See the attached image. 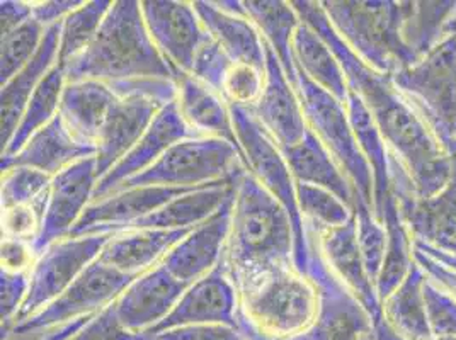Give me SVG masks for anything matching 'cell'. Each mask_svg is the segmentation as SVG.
Listing matches in <instances>:
<instances>
[{
	"label": "cell",
	"instance_id": "cell-40",
	"mask_svg": "<svg viewBox=\"0 0 456 340\" xmlns=\"http://www.w3.org/2000/svg\"><path fill=\"white\" fill-rule=\"evenodd\" d=\"M297 198L305 228L322 231L346 225L354 218V211L341 198L323 188L297 182Z\"/></svg>",
	"mask_w": 456,
	"mask_h": 340
},
{
	"label": "cell",
	"instance_id": "cell-51",
	"mask_svg": "<svg viewBox=\"0 0 456 340\" xmlns=\"http://www.w3.org/2000/svg\"><path fill=\"white\" fill-rule=\"evenodd\" d=\"M414 259L420 265V269L426 272L429 279L439 284L444 291H448L456 302V269L448 265L439 264L433 257L424 254L420 248L414 246Z\"/></svg>",
	"mask_w": 456,
	"mask_h": 340
},
{
	"label": "cell",
	"instance_id": "cell-22",
	"mask_svg": "<svg viewBox=\"0 0 456 340\" xmlns=\"http://www.w3.org/2000/svg\"><path fill=\"white\" fill-rule=\"evenodd\" d=\"M188 286L177 281L162 264L134 278L114 302L119 321L132 332H147L175 308Z\"/></svg>",
	"mask_w": 456,
	"mask_h": 340
},
{
	"label": "cell",
	"instance_id": "cell-33",
	"mask_svg": "<svg viewBox=\"0 0 456 340\" xmlns=\"http://www.w3.org/2000/svg\"><path fill=\"white\" fill-rule=\"evenodd\" d=\"M426 272L416 263L403 283L381 303L385 321L403 340H435L424 298Z\"/></svg>",
	"mask_w": 456,
	"mask_h": 340
},
{
	"label": "cell",
	"instance_id": "cell-7",
	"mask_svg": "<svg viewBox=\"0 0 456 340\" xmlns=\"http://www.w3.org/2000/svg\"><path fill=\"white\" fill-rule=\"evenodd\" d=\"M246 170L244 155L233 143L220 138L192 136L172 145L152 167L125 181L114 192L145 186L203 188L235 182Z\"/></svg>",
	"mask_w": 456,
	"mask_h": 340
},
{
	"label": "cell",
	"instance_id": "cell-3",
	"mask_svg": "<svg viewBox=\"0 0 456 340\" xmlns=\"http://www.w3.org/2000/svg\"><path fill=\"white\" fill-rule=\"evenodd\" d=\"M63 69L67 82L177 80L169 61L155 46L136 0L113 2L93 43Z\"/></svg>",
	"mask_w": 456,
	"mask_h": 340
},
{
	"label": "cell",
	"instance_id": "cell-42",
	"mask_svg": "<svg viewBox=\"0 0 456 340\" xmlns=\"http://www.w3.org/2000/svg\"><path fill=\"white\" fill-rule=\"evenodd\" d=\"M53 177L31 167L2 170V209L33 205L50 190Z\"/></svg>",
	"mask_w": 456,
	"mask_h": 340
},
{
	"label": "cell",
	"instance_id": "cell-32",
	"mask_svg": "<svg viewBox=\"0 0 456 340\" xmlns=\"http://www.w3.org/2000/svg\"><path fill=\"white\" fill-rule=\"evenodd\" d=\"M244 11L276 53L288 80L297 91L298 72L293 58V36L302 20L293 4L280 0H246Z\"/></svg>",
	"mask_w": 456,
	"mask_h": 340
},
{
	"label": "cell",
	"instance_id": "cell-34",
	"mask_svg": "<svg viewBox=\"0 0 456 340\" xmlns=\"http://www.w3.org/2000/svg\"><path fill=\"white\" fill-rule=\"evenodd\" d=\"M346 109L356 134L360 150L373 172V215L381 222L385 203L390 196V149L385 143L377 123L354 93H347Z\"/></svg>",
	"mask_w": 456,
	"mask_h": 340
},
{
	"label": "cell",
	"instance_id": "cell-16",
	"mask_svg": "<svg viewBox=\"0 0 456 340\" xmlns=\"http://www.w3.org/2000/svg\"><path fill=\"white\" fill-rule=\"evenodd\" d=\"M97 181L95 157L84 158L53 177L38 239L33 242L38 257L48 247L70 237L82 213L93 203Z\"/></svg>",
	"mask_w": 456,
	"mask_h": 340
},
{
	"label": "cell",
	"instance_id": "cell-25",
	"mask_svg": "<svg viewBox=\"0 0 456 340\" xmlns=\"http://www.w3.org/2000/svg\"><path fill=\"white\" fill-rule=\"evenodd\" d=\"M192 230L194 228H143L114 233L97 259L130 278H138L160 264L172 248L188 237Z\"/></svg>",
	"mask_w": 456,
	"mask_h": 340
},
{
	"label": "cell",
	"instance_id": "cell-10",
	"mask_svg": "<svg viewBox=\"0 0 456 340\" xmlns=\"http://www.w3.org/2000/svg\"><path fill=\"white\" fill-rule=\"evenodd\" d=\"M110 85L119 97L95 143L97 179L134 149L155 116L177 97V84L172 80H134Z\"/></svg>",
	"mask_w": 456,
	"mask_h": 340
},
{
	"label": "cell",
	"instance_id": "cell-45",
	"mask_svg": "<svg viewBox=\"0 0 456 340\" xmlns=\"http://www.w3.org/2000/svg\"><path fill=\"white\" fill-rule=\"evenodd\" d=\"M46 198L48 194L33 205L2 209V239H16L33 244L41 230Z\"/></svg>",
	"mask_w": 456,
	"mask_h": 340
},
{
	"label": "cell",
	"instance_id": "cell-37",
	"mask_svg": "<svg viewBox=\"0 0 456 340\" xmlns=\"http://www.w3.org/2000/svg\"><path fill=\"white\" fill-rule=\"evenodd\" d=\"M453 33L456 2H409L402 38L416 61Z\"/></svg>",
	"mask_w": 456,
	"mask_h": 340
},
{
	"label": "cell",
	"instance_id": "cell-41",
	"mask_svg": "<svg viewBox=\"0 0 456 340\" xmlns=\"http://www.w3.org/2000/svg\"><path fill=\"white\" fill-rule=\"evenodd\" d=\"M48 28L39 20L31 18L20 24L18 29L2 36V55H0V82L5 85L11 78L38 53L39 46Z\"/></svg>",
	"mask_w": 456,
	"mask_h": 340
},
{
	"label": "cell",
	"instance_id": "cell-2",
	"mask_svg": "<svg viewBox=\"0 0 456 340\" xmlns=\"http://www.w3.org/2000/svg\"><path fill=\"white\" fill-rule=\"evenodd\" d=\"M224 265L237 295L276 271L297 267L291 218L248 170L235 184Z\"/></svg>",
	"mask_w": 456,
	"mask_h": 340
},
{
	"label": "cell",
	"instance_id": "cell-44",
	"mask_svg": "<svg viewBox=\"0 0 456 340\" xmlns=\"http://www.w3.org/2000/svg\"><path fill=\"white\" fill-rule=\"evenodd\" d=\"M266 84V70H259L250 65H232L222 85V97L228 106L252 109Z\"/></svg>",
	"mask_w": 456,
	"mask_h": 340
},
{
	"label": "cell",
	"instance_id": "cell-52",
	"mask_svg": "<svg viewBox=\"0 0 456 340\" xmlns=\"http://www.w3.org/2000/svg\"><path fill=\"white\" fill-rule=\"evenodd\" d=\"M82 0H50V2H33V18L43 26L52 28L65 20L77 7H80Z\"/></svg>",
	"mask_w": 456,
	"mask_h": 340
},
{
	"label": "cell",
	"instance_id": "cell-5",
	"mask_svg": "<svg viewBox=\"0 0 456 340\" xmlns=\"http://www.w3.org/2000/svg\"><path fill=\"white\" fill-rule=\"evenodd\" d=\"M346 45L381 74L394 76L416 63L402 38L409 2H321Z\"/></svg>",
	"mask_w": 456,
	"mask_h": 340
},
{
	"label": "cell",
	"instance_id": "cell-43",
	"mask_svg": "<svg viewBox=\"0 0 456 340\" xmlns=\"http://www.w3.org/2000/svg\"><path fill=\"white\" fill-rule=\"evenodd\" d=\"M354 218H356L358 244L362 250V263H364L370 279L373 281V284H377L383 259H385L387 228L375 218L373 211L366 205H358L354 208Z\"/></svg>",
	"mask_w": 456,
	"mask_h": 340
},
{
	"label": "cell",
	"instance_id": "cell-12",
	"mask_svg": "<svg viewBox=\"0 0 456 340\" xmlns=\"http://www.w3.org/2000/svg\"><path fill=\"white\" fill-rule=\"evenodd\" d=\"M113 235L94 233L84 237H67L48 247L29 272V291L12 328L31 319L39 310L46 308L60 295H63L77 278L94 263Z\"/></svg>",
	"mask_w": 456,
	"mask_h": 340
},
{
	"label": "cell",
	"instance_id": "cell-21",
	"mask_svg": "<svg viewBox=\"0 0 456 340\" xmlns=\"http://www.w3.org/2000/svg\"><path fill=\"white\" fill-rule=\"evenodd\" d=\"M192 136L196 134L191 132L188 125L184 123L183 116L179 113L177 102L172 101L169 104H166L160 109V113L155 116L152 125L138 140L134 149L128 151L104 177L97 181L93 203L110 196L125 181L152 167L153 164L169 150L172 145Z\"/></svg>",
	"mask_w": 456,
	"mask_h": 340
},
{
	"label": "cell",
	"instance_id": "cell-6",
	"mask_svg": "<svg viewBox=\"0 0 456 340\" xmlns=\"http://www.w3.org/2000/svg\"><path fill=\"white\" fill-rule=\"evenodd\" d=\"M392 80L439 145L456 155V33Z\"/></svg>",
	"mask_w": 456,
	"mask_h": 340
},
{
	"label": "cell",
	"instance_id": "cell-8",
	"mask_svg": "<svg viewBox=\"0 0 456 340\" xmlns=\"http://www.w3.org/2000/svg\"><path fill=\"white\" fill-rule=\"evenodd\" d=\"M297 94L308 128L317 134L347 179L354 194V208L358 205L373 208V172L360 150L346 104L325 93L302 72H298Z\"/></svg>",
	"mask_w": 456,
	"mask_h": 340
},
{
	"label": "cell",
	"instance_id": "cell-4",
	"mask_svg": "<svg viewBox=\"0 0 456 340\" xmlns=\"http://www.w3.org/2000/svg\"><path fill=\"white\" fill-rule=\"evenodd\" d=\"M321 313V291L297 267L276 271L239 295V328L246 336L285 340L306 332Z\"/></svg>",
	"mask_w": 456,
	"mask_h": 340
},
{
	"label": "cell",
	"instance_id": "cell-48",
	"mask_svg": "<svg viewBox=\"0 0 456 340\" xmlns=\"http://www.w3.org/2000/svg\"><path fill=\"white\" fill-rule=\"evenodd\" d=\"M29 291V274H14L2 271L0 274V315L2 337H5L20 313Z\"/></svg>",
	"mask_w": 456,
	"mask_h": 340
},
{
	"label": "cell",
	"instance_id": "cell-27",
	"mask_svg": "<svg viewBox=\"0 0 456 340\" xmlns=\"http://www.w3.org/2000/svg\"><path fill=\"white\" fill-rule=\"evenodd\" d=\"M177 108L196 136L227 140L239 147L227 101L207 84L190 74L177 76Z\"/></svg>",
	"mask_w": 456,
	"mask_h": 340
},
{
	"label": "cell",
	"instance_id": "cell-28",
	"mask_svg": "<svg viewBox=\"0 0 456 340\" xmlns=\"http://www.w3.org/2000/svg\"><path fill=\"white\" fill-rule=\"evenodd\" d=\"M118 97V93L106 82H67L61 95L60 116L78 142L95 147Z\"/></svg>",
	"mask_w": 456,
	"mask_h": 340
},
{
	"label": "cell",
	"instance_id": "cell-53",
	"mask_svg": "<svg viewBox=\"0 0 456 340\" xmlns=\"http://www.w3.org/2000/svg\"><path fill=\"white\" fill-rule=\"evenodd\" d=\"M33 18V2L2 0L0 4V26L2 36L18 29L20 24Z\"/></svg>",
	"mask_w": 456,
	"mask_h": 340
},
{
	"label": "cell",
	"instance_id": "cell-30",
	"mask_svg": "<svg viewBox=\"0 0 456 340\" xmlns=\"http://www.w3.org/2000/svg\"><path fill=\"white\" fill-rule=\"evenodd\" d=\"M239 181V179H237ZM235 182H220L208 188L191 190L177 196L147 218L136 222L130 230H183L205 223L227 205L235 192ZM128 230V231H130Z\"/></svg>",
	"mask_w": 456,
	"mask_h": 340
},
{
	"label": "cell",
	"instance_id": "cell-14",
	"mask_svg": "<svg viewBox=\"0 0 456 340\" xmlns=\"http://www.w3.org/2000/svg\"><path fill=\"white\" fill-rule=\"evenodd\" d=\"M134 279L95 259L55 302L16 325L9 334H31L97 315L111 306Z\"/></svg>",
	"mask_w": 456,
	"mask_h": 340
},
{
	"label": "cell",
	"instance_id": "cell-54",
	"mask_svg": "<svg viewBox=\"0 0 456 340\" xmlns=\"http://www.w3.org/2000/svg\"><path fill=\"white\" fill-rule=\"evenodd\" d=\"M414 246L418 247V248H420L424 254H428L429 257H433V259L437 261L439 264L448 265V267H453V269H456L455 255H450V254H446V252H441V250L433 248V247L426 246V244L418 242V240H414Z\"/></svg>",
	"mask_w": 456,
	"mask_h": 340
},
{
	"label": "cell",
	"instance_id": "cell-46",
	"mask_svg": "<svg viewBox=\"0 0 456 340\" xmlns=\"http://www.w3.org/2000/svg\"><path fill=\"white\" fill-rule=\"evenodd\" d=\"M70 340H153L147 332L128 330L116 315L114 303L94 315L89 323Z\"/></svg>",
	"mask_w": 456,
	"mask_h": 340
},
{
	"label": "cell",
	"instance_id": "cell-26",
	"mask_svg": "<svg viewBox=\"0 0 456 340\" xmlns=\"http://www.w3.org/2000/svg\"><path fill=\"white\" fill-rule=\"evenodd\" d=\"M211 39L225 52L233 65H250L266 70V43L248 16L232 14L216 2H192Z\"/></svg>",
	"mask_w": 456,
	"mask_h": 340
},
{
	"label": "cell",
	"instance_id": "cell-17",
	"mask_svg": "<svg viewBox=\"0 0 456 340\" xmlns=\"http://www.w3.org/2000/svg\"><path fill=\"white\" fill-rule=\"evenodd\" d=\"M306 230V239H310L322 255L327 267L341 281L347 291L360 302L364 312L370 315L373 330L383 327L387 321L383 317V304L377 295L375 284L370 279L362 263V250L358 244L356 218L341 227L329 228L322 231Z\"/></svg>",
	"mask_w": 456,
	"mask_h": 340
},
{
	"label": "cell",
	"instance_id": "cell-49",
	"mask_svg": "<svg viewBox=\"0 0 456 340\" xmlns=\"http://www.w3.org/2000/svg\"><path fill=\"white\" fill-rule=\"evenodd\" d=\"M153 340H250L235 327L227 325H190L157 334Z\"/></svg>",
	"mask_w": 456,
	"mask_h": 340
},
{
	"label": "cell",
	"instance_id": "cell-35",
	"mask_svg": "<svg viewBox=\"0 0 456 340\" xmlns=\"http://www.w3.org/2000/svg\"><path fill=\"white\" fill-rule=\"evenodd\" d=\"M293 58L297 72H302L325 93L346 102L349 87L339 60L322 36L305 22L293 36Z\"/></svg>",
	"mask_w": 456,
	"mask_h": 340
},
{
	"label": "cell",
	"instance_id": "cell-11",
	"mask_svg": "<svg viewBox=\"0 0 456 340\" xmlns=\"http://www.w3.org/2000/svg\"><path fill=\"white\" fill-rule=\"evenodd\" d=\"M390 192L414 240L456 257V155L448 184L431 198H418L412 181L390 151Z\"/></svg>",
	"mask_w": 456,
	"mask_h": 340
},
{
	"label": "cell",
	"instance_id": "cell-23",
	"mask_svg": "<svg viewBox=\"0 0 456 340\" xmlns=\"http://www.w3.org/2000/svg\"><path fill=\"white\" fill-rule=\"evenodd\" d=\"M235 194V192H233ZM233 196L224 208L198 225L164 257V265L181 283L191 286L224 261L227 246Z\"/></svg>",
	"mask_w": 456,
	"mask_h": 340
},
{
	"label": "cell",
	"instance_id": "cell-29",
	"mask_svg": "<svg viewBox=\"0 0 456 340\" xmlns=\"http://www.w3.org/2000/svg\"><path fill=\"white\" fill-rule=\"evenodd\" d=\"M60 33L61 22L48 28L38 53L18 76L12 77L5 85H2V150L7 147L9 140L16 132L31 95L38 89L41 80L57 65Z\"/></svg>",
	"mask_w": 456,
	"mask_h": 340
},
{
	"label": "cell",
	"instance_id": "cell-47",
	"mask_svg": "<svg viewBox=\"0 0 456 340\" xmlns=\"http://www.w3.org/2000/svg\"><path fill=\"white\" fill-rule=\"evenodd\" d=\"M233 63L225 55V52L209 38L208 43L196 55L190 76L196 77L198 80L207 84L209 89L222 94V85Z\"/></svg>",
	"mask_w": 456,
	"mask_h": 340
},
{
	"label": "cell",
	"instance_id": "cell-15",
	"mask_svg": "<svg viewBox=\"0 0 456 340\" xmlns=\"http://www.w3.org/2000/svg\"><path fill=\"white\" fill-rule=\"evenodd\" d=\"M140 7L155 46L175 76L191 74L196 55L211 38L192 2L145 0Z\"/></svg>",
	"mask_w": 456,
	"mask_h": 340
},
{
	"label": "cell",
	"instance_id": "cell-55",
	"mask_svg": "<svg viewBox=\"0 0 456 340\" xmlns=\"http://www.w3.org/2000/svg\"><path fill=\"white\" fill-rule=\"evenodd\" d=\"M435 340H456V337H452V336H448V337H436Z\"/></svg>",
	"mask_w": 456,
	"mask_h": 340
},
{
	"label": "cell",
	"instance_id": "cell-39",
	"mask_svg": "<svg viewBox=\"0 0 456 340\" xmlns=\"http://www.w3.org/2000/svg\"><path fill=\"white\" fill-rule=\"evenodd\" d=\"M111 5H113L111 0L84 2L74 12H70L65 20H61L60 52H58L60 65L65 67L67 63H70L74 58L87 50V46L95 38Z\"/></svg>",
	"mask_w": 456,
	"mask_h": 340
},
{
	"label": "cell",
	"instance_id": "cell-18",
	"mask_svg": "<svg viewBox=\"0 0 456 340\" xmlns=\"http://www.w3.org/2000/svg\"><path fill=\"white\" fill-rule=\"evenodd\" d=\"M190 325H227L239 328V295L224 261L207 276L188 286L171 313L147 330L155 337L160 332Z\"/></svg>",
	"mask_w": 456,
	"mask_h": 340
},
{
	"label": "cell",
	"instance_id": "cell-56",
	"mask_svg": "<svg viewBox=\"0 0 456 340\" xmlns=\"http://www.w3.org/2000/svg\"><path fill=\"white\" fill-rule=\"evenodd\" d=\"M370 340H373V337H371V339H370Z\"/></svg>",
	"mask_w": 456,
	"mask_h": 340
},
{
	"label": "cell",
	"instance_id": "cell-24",
	"mask_svg": "<svg viewBox=\"0 0 456 340\" xmlns=\"http://www.w3.org/2000/svg\"><path fill=\"white\" fill-rule=\"evenodd\" d=\"M95 147L77 140L58 113L57 117L35 133L16 155L2 158L0 167L2 170L31 167L55 177L61 170L69 169L77 162L95 157Z\"/></svg>",
	"mask_w": 456,
	"mask_h": 340
},
{
	"label": "cell",
	"instance_id": "cell-38",
	"mask_svg": "<svg viewBox=\"0 0 456 340\" xmlns=\"http://www.w3.org/2000/svg\"><path fill=\"white\" fill-rule=\"evenodd\" d=\"M65 85V69L57 61V65L41 80L35 94L31 95L16 132L9 140L7 147L2 150V158L16 155L35 133H38L52 119L57 117Z\"/></svg>",
	"mask_w": 456,
	"mask_h": 340
},
{
	"label": "cell",
	"instance_id": "cell-1",
	"mask_svg": "<svg viewBox=\"0 0 456 340\" xmlns=\"http://www.w3.org/2000/svg\"><path fill=\"white\" fill-rule=\"evenodd\" d=\"M291 4L302 22L321 35L339 60L349 91L362 99L371 114L385 143L407 170L418 198L437 194L452 177L453 157L439 145L416 109L400 94L392 76L371 69L346 45L321 2L295 0Z\"/></svg>",
	"mask_w": 456,
	"mask_h": 340
},
{
	"label": "cell",
	"instance_id": "cell-19",
	"mask_svg": "<svg viewBox=\"0 0 456 340\" xmlns=\"http://www.w3.org/2000/svg\"><path fill=\"white\" fill-rule=\"evenodd\" d=\"M196 190L200 188L145 186L114 192L111 196L91 203L86 208L76 227L70 231V237L128 231L136 222L147 218L157 209L167 205L174 198Z\"/></svg>",
	"mask_w": 456,
	"mask_h": 340
},
{
	"label": "cell",
	"instance_id": "cell-36",
	"mask_svg": "<svg viewBox=\"0 0 456 340\" xmlns=\"http://www.w3.org/2000/svg\"><path fill=\"white\" fill-rule=\"evenodd\" d=\"M381 223L387 228V247H385V259L381 265L380 276L377 279V295L383 303L411 272L412 265L416 264L414 259V239L405 225L395 196L390 192L383 215Z\"/></svg>",
	"mask_w": 456,
	"mask_h": 340
},
{
	"label": "cell",
	"instance_id": "cell-9",
	"mask_svg": "<svg viewBox=\"0 0 456 340\" xmlns=\"http://www.w3.org/2000/svg\"><path fill=\"white\" fill-rule=\"evenodd\" d=\"M233 132L239 149L244 155L248 174L274 196L288 211L295 231V265L306 274L308 271V242L306 230L297 198V181L286 162L285 153L274 143L266 130L259 125L250 109L230 106Z\"/></svg>",
	"mask_w": 456,
	"mask_h": 340
},
{
	"label": "cell",
	"instance_id": "cell-50",
	"mask_svg": "<svg viewBox=\"0 0 456 340\" xmlns=\"http://www.w3.org/2000/svg\"><path fill=\"white\" fill-rule=\"evenodd\" d=\"M38 261L31 242L2 239V271L14 274H29Z\"/></svg>",
	"mask_w": 456,
	"mask_h": 340
},
{
	"label": "cell",
	"instance_id": "cell-20",
	"mask_svg": "<svg viewBox=\"0 0 456 340\" xmlns=\"http://www.w3.org/2000/svg\"><path fill=\"white\" fill-rule=\"evenodd\" d=\"M250 111L281 150L300 143L308 132L300 97L267 43L266 84L261 99Z\"/></svg>",
	"mask_w": 456,
	"mask_h": 340
},
{
	"label": "cell",
	"instance_id": "cell-31",
	"mask_svg": "<svg viewBox=\"0 0 456 340\" xmlns=\"http://www.w3.org/2000/svg\"><path fill=\"white\" fill-rule=\"evenodd\" d=\"M283 153L298 184H310L330 190L354 211V194L347 179L310 128L300 143L286 149Z\"/></svg>",
	"mask_w": 456,
	"mask_h": 340
},
{
	"label": "cell",
	"instance_id": "cell-13",
	"mask_svg": "<svg viewBox=\"0 0 456 340\" xmlns=\"http://www.w3.org/2000/svg\"><path fill=\"white\" fill-rule=\"evenodd\" d=\"M306 276L321 291V313L317 321L297 337L285 340H370L373 323L360 302L332 274L319 252L308 239V271ZM250 340H269L248 336Z\"/></svg>",
	"mask_w": 456,
	"mask_h": 340
}]
</instances>
